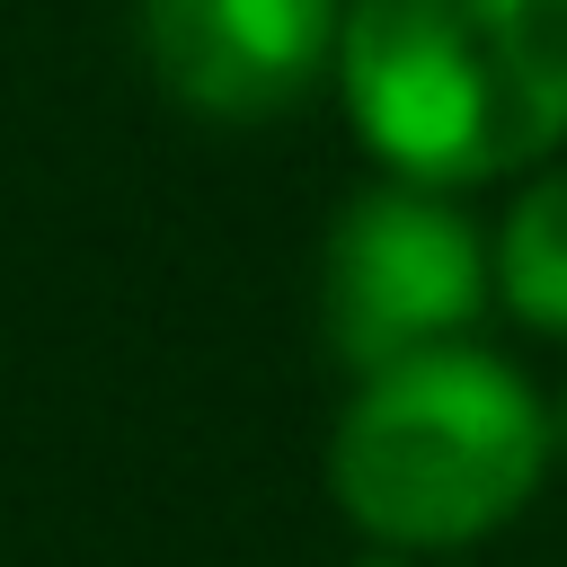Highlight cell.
<instances>
[{"mask_svg":"<svg viewBox=\"0 0 567 567\" xmlns=\"http://www.w3.org/2000/svg\"><path fill=\"white\" fill-rule=\"evenodd\" d=\"M337 80L354 133L416 186L540 168L567 142V0H354Z\"/></svg>","mask_w":567,"mask_h":567,"instance_id":"obj_1","label":"cell"},{"mask_svg":"<svg viewBox=\"0 0 567 567\" xmlns=\"http://www.w3.org/2000/svg\"><path fill=\"white\" fill-rule=\"evenodd\" d=\"M540 470L549 408L478 346H425L363 372L328 443V487L381 549H461L523 514Z\"/></svg>","mask_w":567,"mask_h":567,"instance_id":"obj_2","label":"cell"},{"mask_svg":"<svg viewBox=\"0 0 567 567\" xmlns=\"http://www.w3.org/2000/svg\"><path fill=\"white\" fill-rule=\"evenodd\" d=\"M478 301H487L478 230L434 186L399 177V186H372L337 213L328 266H319V310H328V346L354 372L452 346Z\"/></svg>","mask_w":567,"mask_h":567,"instance_id":"obj_3","label":"cell"},{"mask_svg":"<svg viewBox=\"0 0 567 567\" xmlns=\"http://www.w3.org/2000/svg\"><path fill=\"white\" fill-rule=\"evenodd\" d=\"M337 0H142L151 71L177 106L257 124L337 62Z\"/></svg>","mask_w":567,"mask_h":567,"instance_id":"obj_4","label":"cell"},{"mask_svg":"<svg viewBox=\"0 0 567 567\" xmlns=\"http://www.w3.org/2000/svg\"><path fill=\"white\" fill-rule=\"evenodd\" d=\"M496 292L523 328L567 337V168H540L496 230Z\"/></svg>","mask_w":567,"mask_h":567,"instance_id":"obj_5","label":"cell"},{"mask_svg":"<svg viewBox=\"0 0 567 567\" xmlns=\"http://www.w3.org/2000/svg\"><path fill=\"white\" fill-rule=\"evenodd\" d=\"M558 425H567V416H558Z\"/></svg>","mask_w":567,"mask_h":567,"instance_id":"obj_6","label":"cell"}]
</instances>
